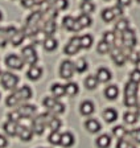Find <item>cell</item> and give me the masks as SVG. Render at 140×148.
<instances>
[{"label": "cell", "mask_w": 140, "mask_h": 148, "mask_svg": "<svg viewBox=\"0 0 140 148\" xmlns=\"http://www.w3.org/2000/svg\"><path fill=\"white\" fill-rule=\"evenodd\" d=\"M137 1H139V3H140V0H137Z\"/></svg>", "instance_id": "obj_58"}, {"label": "cell", "mask_w": 140, "mask_h": 148, "mask_svg": "<svg viewBox=\"0 0 140 148\" xmlns=\"http://www.w3.org/2000/svg\"><path fill=\"white\" fill-rule=\"evenodd\" d=\"M21 4L25 8H32V7L36 4V1H34V0H24V1H21Z\"/></svg>", "instance_id": "obj_50"}, {"label": "cell", "mask_w": 140, "mask_h": 148, "mask_svg": "<svg viewBox=\"0 0 140 148\" xmlns=\"http://www.w3.org/2000/svg\"><path fill=\"white\" fill-rule=\"evenodd\" d=\"M136 69H137V70L140 71V60H139V61L136 62Z\"/></svg>", "instance_id": "obj_54"}, {"label": "cell", "mask_w": 140, "mask_h": 148, "mask_svg": "<svg viewBox=\"0 0 140 148\" xmlns=\"http://www.w3.org/2000/svg\"><path fill=\"white\" fill-rule=\"evenodd\" d=\"M85 1H90V0H85Z\"/></svg>", "instance_id": "obj_57"}, {"label": "cell", "mask_w": 140, "mask_h": 148, "mask_svg": "<svg viewBox=\"0 0 140 148\" xmlns=\"http://www.w3.org/2000/svg\"><path fill=\"white\" fill-rule=\"evenodd\" d=\"M21 1H24V0H21Z\"/></svg>", "instance_id": "obj_59"}, {"label": "cell", "mask_w": 140, "mask_h": 148, "mask_svg": "<svg viewBox=\"0 0 140 148\" xmlns=\"http://www.w3.org/2000/svg\"><path fill=\"white\" fill-rule=\"evenodd\" d=\"M111 57H112L114 62H115L118 66H122V65H124L126 60H127L126 54L122 52V48H119V46H114V48L111 49Z\"/></svg>", "instance_id": "obj_10"}, {"label": "cell", "mask_w": 140, "mask_h": 148, "mask_svg": "<svg viewBox=\"0 0 140 148\" xmlns=\"http://www.w3.org/2000/svg\"><path fill=\"white\" fill-rule=\"evenodd\" d=\"M1 18H3V15H1V12H0V21H1Z\"/></svg>", "instance_id": "obj_56"}, {"label": "cell", "mask_w": 140, "mask_h": 148, "mask_svg": "<svg viewBox=\"0 0 140 148\" xmlns=\"http://www.w3.org/2000/svg\"><path fill=\"white\" fill-rule=\"evenodd\" d=\"M127 135L130 136L131 140H134L135 143H139V144H140V128L132 130V131H130Z\"/></svg>", "instance_id": "obj_44"}, {"label": "cell", "mask_w": 140, "mask_h": 148, "mask_svg": "<svg viewBox=\"0 0 140 148\" xmlns=\"http://www.w3.org/2000/svg\"><path fill=\"white\" fill-rule=\"evenodd\" d=\"M0 74H1V71H0Z\"/></svg>", "instance_id": "obj_60"}, {"label": "cell", "mask_w": 140, "mask_h": 148, "mask_svg": "<svg viewBox=\"0 0 140 148\" xmlns=\"http://www.w3.org/2000/svg\"><path fill=\"white\" fill-rule=\"evenodd\" d=\"M94 4L91 3V1H83V3L81 4V9L83 11V13H90L94 11Z\"/></svg>", "instance_id": "obj_47"}, {"label": "cell", "mask_w": 140, "mask_h": 148, "mask_svg": "<svg viewBox=\"0 0 140 148\" xmlns=\"http://www.w3.org/2000/svg\"><path fill=\"white\" fill-rule=\"evenodd\" d=\"M136 108H137V111H136V114H137V116H140V105H139V106H137V107H136Z\"/></svg>", "instance_id": "obj_55"}, {"label": "cell", "mask_w": 140, "mask_h": 148, "mask_svg": "<svg viewBox=\"0 0 140 148\" xmlns=\"http://www.w3.org/2000/svg\"><path fill=\"white\" fill-rule=\"evenodd\" d=\"M5 65L11 69L19 70V69L23 68V65H24V60L20 58L19 56H16V54H10V56H7V58H5Z\"/></svg>", "instance_id": "obj_9"}, {"label": "cell", "mask_w": 140, "mask_h": 148, "mask_svg": "<svg viewBox=\"0 0 140 148\" xmlns=\"http://www.w3.org/2000/svg\"><path fill=\"white\" fill-rule=\"evenodd\" d=\"M61 136H62V134H59L58 131H52L48 140H49L50 144H54V145L61 144Z\"/></svg>", "instance_id": "obj_32"}, {"label": "cell", "mask_w": 140, "mask_h": 148, "mask_svg": "<svg viewBox=\"0 0 140 148\" xmlns=\"http://www.w3.org/2000/svg\"><path fill=\"white\" fill-rule=\"evenodd\" d=\"M21 53H23V60H24V62L29 64L31 66L36 65V62H37V53H36L33 46L32 45L25 46Z\"/></svg>", "instance_id": "obj_5"}, {"label": "cell", "mask_w": 140, "mask_h": 148, "mask_svg": "<svg viewBox=\"0 0 140 148\" xmlns=\"http://www.w3.org/2000/svg\"><path fill=\"white\" fill-rule=\"evenodd\" d=\"M1 85H3L4 89L7 90H15L17 86V82H19V77L15 75L12 73H3L1 74Z\"/></svg>", "instance_id": "obj_4"}, {"label": "cell", "mask_w": 140, "mask_h": 148, "mask_svg": "<svg viewBox=\"0 0 140 148\" xmlns=\"http://www.w3.org/2000/svg\"><path fill=\"white\" fill-rule=\"evenodd\" d=\"M77 21L79 23V25H81L82 28H86V27H90L91 25V17L87 13H82L81 16H78Z\"/></svg>", "instance_id": "obj_30"}, {"label": "cell", "mask_w": 140, "mask_h": 148, "mask_svg": "<svg viewBox=\"0 0 140 148\" xmlns=\"http://www.w3.org/2000/svg\"><path fill=\"white\" fill-rule=\"evenodd\" d=\"M74 144V136H73L72 132H64L62 136H61V145L65 148L72 147Z\"/></svg>", "instance_id": "obj_19"}, {"label": "cell", "mask_w": 140, "mask_h": 148, "mask_svg": "<svg viewBox=\"0 0 140 148\" xmlns=\"http://www.w3.org/2000/svg\"><path fill=\"white\" fill-rule=\"evenodd\" d=\"M75 66L72 61H64L61 64V68H59V75L64 78V79H70L74 74Z\"/></svg>", "instance_id": "obj_6"}, {"label": "cell", "mask_w": 140, "mask_h": 148, "mask_svg": "<svg viewBox=\"0 0 140 148\" xmlns=\"http://www.w3.org/2000/svg\"><path fill=\"white\" fill-rule=\"evenodd\" d=\"M115 18V13L112 11V8H106L102 11V20L106 23H110Z\"/></svg>", "instance_id": "obj_29"}, {"label": "cell", "mask_w": 140, "mask_h": 148, "mask_svg": "<svg viewBox=\"0 0 140 148\" xmlns=\"http://www.w3.org/2000/svg\"><path fill=\"white\" fill-rule=\"evenodd\" d=\"M56 28H57L56 21H54V20H49V21H46L45 24H44L42 31L48 34V37H52V34L56 32Z\"/></svg>", "instance_id": "obj_23"}, {"label": "cell", "mask_w": 140, "mask_h": 148, "mask_svg": "<svg viewBox=\"0 0 140 148\" xmlns=\"http://www.w3.org/2000/svg\"><path fill=\"white\" fill-rule=\"evenodd\" d=\"M85 127H86V130L89 131V132H91V134H95V132H98V131H100V123L98 122V120H95V119H89V120H86V123H85Z\"/></svg>", "instance_id": "obj_16"}, {"label": "cell", "mask_w": 140, "mask_h": 148, "mask_svg": "<svg viewBox=\"0 0 140 148\" xmlns=\"http://www.w3.org/2000/svg\"><path fill=\"white\" fill-rule=\"evenodd\" d=\"M17 111L21 114L23 118H29L36 112V107L33 105H23L17 108Z\"/></svg>", "instance_id": "obj_14"}, {"label": "cell", "mask_w": 140, "mask_h": 148, "mask_svg": "<svg viewBox=\"0 0 140 148\" xmlns=\"http://www.w3.org/2000/svg\"><path fill=\"white\" fill-rule=\"evenodd\" d=\"M118 4L120 7H127L131 4V0H118Z\"/></svg>", "instance_id": "obj_53"}, {"label": "cell", "mask_w": 140, "mask_h": 148, "mask_svg": "<svg viewBox=\"0 0 140 148\" xmlns=\"http://www.w3.org/2000/svg\"><path fill=\"white\" fill-rule=\"evenodd\" d=\"M98 82H99V81H98L97 75H89V77L85 79V86H86V89L93 90L98 86Z\"/></svg>", "instance_id": "obj_26"}, {"label": "cell", "mask_w": 140, "mask_h": 148, "mask_svg": "<svg viewBox=\"0 0 140 148\" xmlns=\"http://www.w3.org/2000/svg\"><path fill=\"white\" fill-rule=\"evenodd\" d=\"M64 27H65L68 31H72V32H78V31H81L82 29V27L79 25V23H78L74 17H72V16H66V17H64Z\"/></svg>", "instance_id": "obj_12"}, {"label": "cell", "mask_w": 140, "mask_h": 148, "mask_svg": "<svg viewBox=\"0 0 140 148\" xmlns=\"http://www.w3.org/2000/svg\"><path fill=\"white\" fill-rule=\"evenodd\" d=\"M42 103H44V106L49 111H52L53 114H62L64 111H65L64 103L58 102L57 98H54V97H46V98L44 99Z\"/></svg>", "instance_id": "obj_3"}, {"label": "cell", "mask_w": 140, "mask_h": 148, "mask_svg": "<svg viewBox=\"0 0 140 148\" xmlns=\"http://www.w3.org/2000/svg\"><path fill=\"white\" fill-rule=\"evenodd\" d=\"M8 120L15 122V123L19 124L20 120H23V116H21V114H20L19 111L15 110V111H12V112H10V114H8Z\"/></svg>", "instance_id": "obj_43"}, {"label": "cell", "mask_w": 140, "mask_h": 148, "mask_svg": "<svg viewBox=\"0 0 140 148\" xmlns=\"http://www.w3.org/2000/svg\"><path fill=\"white\" fill-rule=\"evenodd\" d=\"M74 66H75V70H77L78 73H83V71L87 69V62H86V60L81 58L78 62H75Z\"/></svg>", "instance_id": "obj_45"}, {"label": "cell", "mask_w": 140, "mask_h": 148, "mask_svg": "<svg viewBox=\"0 0 140 148\" xmlns=\"http://www.w3.org/2000/svg\"><path fill=\"white\" fill-rule=\"evenodd\" d=\"M78 85L77 83H74V82H69V83H66V86H65V91H66V94L68 95H70V97H73V95H75L78 92Z\"/></svg>", "instance_id": "obj_33"}, {"label": "cell", "mask_w": 140, "mask_h": 148, "mask_svg": "<svg viewBox=\"0 0 140 148\" xmlns=\"http://www.w3.org/2000/svg\"><path fill=\"white\" fill-rule=\"evenodd\" d=\"M91 45H93V37L90 34H83L81 37V46L85 49H89Z\"/></svg>", "instance_id": "obj_39"}, {"label": "cell", "mask_w": 140, "mask_h": 148, "mask_svg": "<svg viewBox=\"0 0 140 148\" xmlns=\"http://www.w3.org/2000/svg\"><path fill=\"white\" fill-rule=\"evenodd\" d=\"M112 11H114V13H115V16H122L123 15V8H122L120 5H115L114 8H112Z\"/></svg>", "instance_id": "obj_51"}, {"label": "cell", "mask_w": 140, "mask_h": 148, "mask_svg": "<svg viewBox=\"0 0 140 148\" xmlns=\"http://www.w3.org/2000/svg\"><path fill=\"white\" fill-rule=\"evenodd\" d=\"M24 36H25V31H24V29H23V31H17L15 36L12 37V40H11L12 45H13V46L20 45V44L23 42V40H24Z\"/></svg>", "instance_id": "obj_31"}, {"label": "cell", "mask_w": 140, "mask_h": 148, "mask_svg": "<svg viewBox=\"0 0 140 148\" xmlns=\"http://www.w3.org/2000/svg\"><path fill=\"white\" fill-rule=\"evenodd\" d=\"M128 60H130V61L132 62V64L136 65V62L140 60V54H139L137 52H132L130 56H128Z\"/></svg>", "instance_id": "obj_49"}, {"label": "cell", "mask_w": 140, "mask_h": 148, "mask_svg": "<svg viewBox=\"0 0 140 148\" xmlns=\"http://www.w3.org/2000/svg\"><path fill=\"white\" fill-rule=\"evenodd\" d=\"M79 110H81V114L82 115H86V116H89V115H91L94 112V103L90 101H85L82 102L81 107H79Z\"/></svg>", "instance_id": "obj_18"}, {"label": "cell", "mask_w": 140, "mask_h": 148, "mask_svg": "<svg viewBox=\"0 0 140 148\" xmlns=\"http://www.w3.org/2000/svg\"><path fill=\"white\" fill-rule=\"evenodd\" d=\"M97 78L99 82H109L111 79V73L106 68H99L97 71Z\"/></svg>", "instance_id": "obj_17"}, {"label": "cell", "mask_w": 140, "mask_h": 148, "mask_svg": "<svg viewBox=\"0 0 140 148\" xmlns=\"http://www.w3.org/2000/svg\"><path fill=\"white\" fill-rule=\"evenodd\" d=\"M52 4H53V8L56 11H62V9L68 8V5H69L68 0H54Z\"/></svg>", "instance_id": "obj_40"}, {"label": "cell", "mask_w": 140, "mask_h": 148, "mask_svg": "<svg viewBox=\"0 0 140 148\" xmlns=\"http://www.w3.org/2000/svg\"><path fill=\"white\" fill-rule=\"evenodd\" d=\"M103 41H106L109 45H115V42H116V34H115V32H111V31L106 32V33L103 34Z\"/></svg>", "instance_id": "obj_34"}, {"label": "cell", "mask_w": 140, "mask_h": 148, "mask_svg": "<svg viewBox=\"0 0 140 148\" xmlns=\"http://www.w3.org/2000/svg\"><path fill=\"white\" fill-rule=\"evenodd\" d=\"M17 136L21 139L23 142H28V140L32 139V136H33V130L29 128L28 126L19 124V127H17Z\"/></svg>", "instance_id": "obj_11"}, {"label": "cell", "mask_w": 140, "mask_h": 148, "mask_svg": "<svg viewBox=\"0 0 140 148\" xmlns=\"http://www.w3.org/2000/svg\"><path fill=\"white\" fill-rule=\"evenodd\" d=\"M103 118H104L107 123H112V122H115L118 119V112L114 108H106L104 112H103Z\"/></svg>", "instance_id": "obj_21"}, {"label": "cell", "mask_w": 140, "mask_h": 148, "mask_svg": "<svg viewBox=\"0 0 140 148\" xmlns=\"http://www.w3.org/2000/svg\"><path fill=\"white\" fill-rule=\"evenodd\" d=\"M19 103H20V102H19V99L16 98L15 94H11V95H8V97H7V99H5V105H7V106H10V107L17 106Z\"/></svg>", "instance_id": "obj_46"}, {"label": "cell", "mask_w": 140, "mask_h": 148, "mask_svg": "<svg viewBox=\"0 0 140 148\" xmlns=\"http://www.w3.org/2000/svg\"><path fill=\"white\" fill-rule=\"evenodd\" d=\"M137 83L128 82L124 87V106L126 107H137Z\"/></svg>", "instance_id": "obj_1"}, {"label": "cell", "mask_w": 140, "mask_h": 148, "mask_svg": "<svg viewBox=\"0 0 140 148\" xmlns=\"http://www.w3.org/2000/svg\"><path fill=\"white\" fill-rule=\"evenodd\" d=\"M57 45H58V42H57V40L53 38V37H48L46 40H45V42H44V48L48 52H53L57 48Z\"/></svg>", "instance_id": "obj_27"}, {"label": "cell", "mask_w": 140, "mask_h": 148, "mask_svg": "<svg viewBox=\"0 0 140 148\" xmlns=\"http://www.w3.org/2000/svg\"><path fill=\"white\" fill-rule=\"evenodd\" d=\"M41 74H42V70H41V68H38V66H31L29 68V70L27 71V75H28V78L29 79H32V81H36V79H38V78L41 77Z\"/></svg>", "instance_id": "obj_20"}, {"label": "cell", "mask_w": 140, "mask_h": 148, "mask_svg": "<svg viewBox=\"0 0 140 148\" xmlns=\"http://www.w3.org/2000/svg\"><path fill=\"white\" fill-rule=\"evenodd\" d=\"M111 144V138L109 135H100L97 139V145L99 148H109Z\"/></svg>", "instance_id": "obj_25"}, {"label": "cell", "mask_w": 140, "mask_h": 148, "mask_svg": "<svg viewBox=\"0 0 140 148\" xmlns=\"http://www.w3.org/2000/svg\"><path fill=\"white\" fill-rule=\"evenodd\" d=\"M137 114L136 112H131V111H127L124 114V116H123V119H124V122L126 123H128V124H135L137 122Z\"/></svg>", "instance_id": "obj_35"}, {"label": "cell", "mask_w": 140, "mask_h": 148, "mask_svg": "<svg viewBox=\"0 0 140 148\" xmlns=\"http://www.w3.org/2000/svg\"><path fill=\"white\" fill-rule=\"evenodd\" d=\"M116 148H136L135 144L128 139H119L118 143H116Z\"/></svg>", "instance_id": "obj_38"}, {"label": "cell", "mask_w": 140, "mask_h": 148, "mask_svg": "<svg viewBox=\"0 0 140 148\" xmlns=\"http://www.w3.org/2000/svg\"><path fill=\"white\" fill-rule=\"evenodd\" d=\"M7 144H8V142H7V138L3 135H0V148H4L7 147Z\"/></svg>", "instance_id": "obj_52"}, {"label": "cell", "mask_w": 140, "mask_h": 148, "mask_svg": "<svg viewBox=\"0 0 140 148\" xmlns=\"http://www.w3.org/2000/svg\"><path fill=\"white\" fill-rule=\"evenodd\" d=\"M53 116H52L49 112H46V114H40L38 116H36L33 119V122H32V130H33V132L37 134V135H42L44 130H45V126L48 127V123L50 122Z\"/></svg>", "instance_id": "obj_2"}, {"label": "cell", "mask_w": 140, "mask_h": 148, "mask_svg": "<svg viewBox=\"0 0 140 148\" xmlns=\"http://www.w3.org/2000/svg\"><path fill=\"white\" fill-rule=\"evenodd\" d=\"M81 37H73V38H70V41H69V44L65 46V49H64V52H65V54L68 56H73L75 54V53H78V50L81 49Z\"/></svg>", "instance_id": "obj_8"}, {"label": "cell", "mask_w": 140, "mask_h": 148, "mask_svg": "<svg viewBox=\"0 0 140 148\" xmlns=\"http://www.w3.org/2000/svg\"><path fill=\"white\" fill-rule=\"evenodd\" d=\"M130 81L134 83H140V71L137 69H135L130 73Z\"/></svg>", "instance_id": "obj_48"}, {"label": "cell", "mask_w": 140, "mask_h": 148, "mask_svg": "<svg viewBox=\"0 0 140 148\" xmlns=\"http://www.w3.org/2000/svg\"><path fill=\"white\" fill-rule=\"evenodd\" d=\"M97 50H98V53H100V54L109 53L110 50H111V45H109V44H107L106 41H100V42L98 44Z\"/></svg>", "instance_id": "obj_42"}, {"label": "cell", "mask_w": 140, "mask_h": 148, "mask_svg": "<svg viewBox=\"0 0 140 148\" xmlns=\"http://www.w3.org/2000/svg\"><path fill=\"white\" fill-rule=\"evenodd\" d=\"M13 94L16 95V98L19 99V102H24V101H28L32 97V90L29 86H23V87H20V89L15 90Z\"/></svg>", "instance_id": "obj_13"}, {"label": "cell", "mask_w": 140, "mask_h": 148, "mask_svg": "<svg viewBox=\"0 0 140 148\" xmlns=\"http://www.w3.org/2000/svg\"><path fill=\"white\" fill-rule=\"evenodd\" d=\"M48 127H49L52 131H58L59 127H61V120H59L58 118L53 116L52 119H50L49 123H48Z\"/></svg>", "instance_id": "obj_41"}, {"label": "cell", "mask_w": 140, "mask_h": 148, "mask_svg": "<svg viewBox=\"0 0 140 148\" xmlns=\"http://www.w3.org/2000/svg\"><path fill=\"white\" fill-rule=\"evenodd\" d=\"M122 45L127 46L130 49H132L136 45V36H135V32L132 29H127L126 32L122 33Z\"/></svg>", "instance_id": "obj_7"}, {"label": "cell", "mask_w": 140, "mask_h": 148, "mask_svg": "<svg viewBox=\"0 0 140 148\" xmlns=\"http://www.w3.org/2000/svg\"><path fill=\"white\" fill-rule=\"evenodd\" d=\"M17 127H19V124L15 123V122H11V120H7L5 123L3 124L4 131H5L10 136H16L17 135Z\"/></svg>", "instance_id": "obj_15"}, {"label": "cell", "mask_w": 140, "mask_h": 148, "mask_svg": "<svg viewBox=\"0 0 140 148\" xmlns=\"http://www.w3.org/2000/svg\"><path fill=\"white\" fill-rule=\"evenodd\" d=\"M128 25H130L128 24V20H126V18H120V20H118L116 24H115V31L123 33V32H126L127 29H130Z\"/></svg>", "instance_id": "obj_28"}, {"label": "cell", "mask_w": 140, "mask_h": 148, "mask_svg": "<svg viewBox=\"0 0 140 148\" xmlns=\"http://www.w3.org/2000/svg\"><path fill=\"white\" fill-rule=\"evenodd\" d=\"M32 36H33V38H34V41H36V42H45V40L48 38V34L45 33L42 29L36 31L33 34H32Z\"/></svg>", "instance_id": "obj_37"}, {"label": "cell", "mask_w": 140, "mask_h": 148, "mask_svg": "<svg viewBox=\"0 0 140 148\" xmlns=\"http://www.w3.org/2000/svg\"><path fill=\"white\" fill-rule=\"evenodd\" d=\"M127 134H128L127 130H126L123 126H116V127H114V130H112V135L116 136L118 139H123Z\"/></svg>", "instance_id": "obj_36"}, {"label": "cell", "mask_w": 140, "mask_h": 148, "mask_svg": "<svg viewBox=\"0 0 140 148\" xmlns=\"http://www.w3.org/2000/svg\"><path fill=\"white\" fill-rule=\"evenodd\" d=\"M118 94H119V90L115 85H110V86H107L104 89V95H106L107 99H111L112 101V99H115L118 97Z\"/></svg>", "instance_id": "obj_22"}, {"label": "cell", "mask_w": 140, "mask_h": 148, "mask_svg": "<svg viewBox=\"0 0 140 148\" xmlns=\"http://www.w3.org/2000/svg\"><path fill=\"white\" fill-rule=\"evenodd\" d=\"M52 92H53L54 98H61V97H64L66 94L65 86L59 85V83H54L53 86H52Z\"/></svg>", "instance_id": "obj_24"}]
</instances>
